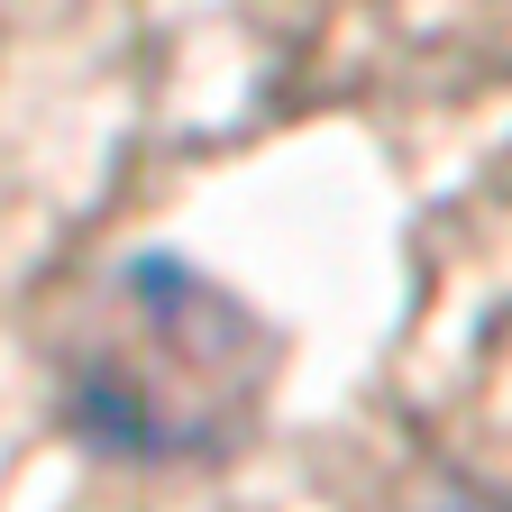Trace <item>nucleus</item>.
Masks as SVG:
<instances>
[{
    "label": "nucleus",
    "mask_w": 512,
    "mask_h": 512,
    "mask_svg": "<svg viewBox=\"0 0 512 512\" xmlns=\"http://www.w3.org/2000/svg\"><path fill=\"white\" fill-rule=\"evenodd\" d=\"M128 320L138 339L101 348L74 375V421L110 448H202L229 430L238 394L256 384V330L247 311L202 284L174 256L128 266Z\"/></svg>",
    "instance_id": "nucleus-1"
},
{
    "label": "nucleus",
    "mask_w": 512,
    "mask_h": 512,
    "mask_svg": "<svg viewBox=\"0 0 512 512\" xmlns=\"http://www.w3.org/2000/svg\"><path fill=\"white\" fill-rule=\"evenodd\" d=\"M439 512H494V503H439Z\"/></svg>",
    "instance_id": "nucleus-2"
}]
</instances>
